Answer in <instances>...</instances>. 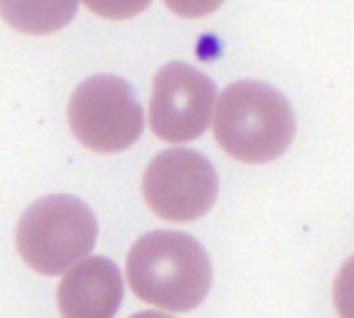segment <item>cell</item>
Masks as SVG:
<instances>
[{
	"label": "cell",
	"instance_id": "6",
	"mask_svg": "<svg viewBox=\"0 0 354 318\" xmlns=\"http://www.w3.org/2000/svg\"><path fill=\"white\" fill-rule=\"evenodd\" d=\"M214 83L185 62H169L158 71L152 88L149 123L158 138L183 144L199 138L209 124Z\"/></svg>",
	"mask_w": 354,
	"mask_h": 318
},
{
	"label": "cell",
	"instance_id": "8",
	"mask_svg": "<svg viewBox=\"0 0 354 318\" xmlns=\"http://www.w3.org/2000/svg\"><path fill=\"white\" fill-rule=\"evenodd\" d=\"M334 304L341 318H354V256L339 270L334 282Z\"/></svg>",
	"mask_w": 354,
	"mask_h": 318
},
{
	"label": "cell",
	"instance_id": "9",
	"mask_svg": "<svg viewBox=\"0 0 354 318\" xmlns=\"http://www.w3.org/2000/svg\"><path fill=\"white\" fill-rule=\"evenodd\" d=\"M130 318H173V317H169V315H165V313H158V311H142V313L133 315V317Z\"/></svg>",
	"mask_w": 354,
	"mask_h": 318
},
{
	"label": "cell",
	"instance_id": "7",
	"mask_svg": "<svg viewBox=\"0 0 354 318\" xmlns=\"http://www.w3.org/2000/svg\"><path fill=\"white\" fill-rule=\"evenodd\" d=\"M123 297V280L113 261L102 256L76 263L57 289L62 318H113Z\"/></svg>",
	"mask_w": 354,
	"mask_h": 318
},
{
	"label": "cell",
	"instance_id": "5",
	"mask_svg": "<svg viewBox=\"0 0 354 318\" xmlns=\"http://www.w3.org/2000/svg\"><path fill=\"white\" fill-rule=\"evenodd\" d=\"M142 192L159 218L187 223L211 209L218 196V176L211 162L197 152L169 149L147 166Z\"/></svg>",
	"mask_w": 354,
	"mask_h": 318
},
{
	"label": "cell",
	"instance_id": "1",
	"mask_svg": "<svg viewBox=\"0 0 354 318\" xmlns=\"http://www.w3.org/2000/svg\"><path fill=\"white\" fill-rule=\"evenodd\" d=\"M127 279L138 299L169 311H190L206 299L211 261L203 245L180 232L145 234L131 245Z\"/></svg>",
	"mask_w": 354,
	"mask_h": 318
},
{
	"label": "cell",
	"instance_id": "2",
	"mask_svg": "<svg viewBox=\"0 0 354 318\" xmlns=\"http://www.w3.org/2000/svg\"><path fill=\"white\" fill-rule=\"evenodd\" d=\"M213 131L230 158L261 165L287 151L296 133V118L286 97L273 86L237 82L218 99Z\"/></svg>",
	"mask_w": 354,
	"mask_h": 318
},
{
	"label": "cell",
	"instance_id": "3",
	"mask_svg": "<svg viewBox=\"0 0 354 318\" xmlns=\"http://www.w3.org/2000/svg\"><path fill=\"white\" fill-rule=\"evenodd\" d=\"M97 223L80 199L55 194L31 204L21 216L16 245L21 258L41 275H59L93 249Z\"/></svg>",
	"mask_w": 354,
	"mask_h": 318
},
{
	"label": "cell",
	"instance_id": "4",
	"mask_svg": "<svg viewBox=\"0 0 354 318\" xmlns=\"http://www.w3.org/2000/svg\"><path fill=\"white\" fill-rule=\"evenodd\" d=\"M69 128L83 147L120 152L144 130L142 107L130 85L111 75H97L76 86L68 106Z\"/></svg>",
	"mask_w": 354,
	"mask_h": 318
}]
</instances>
